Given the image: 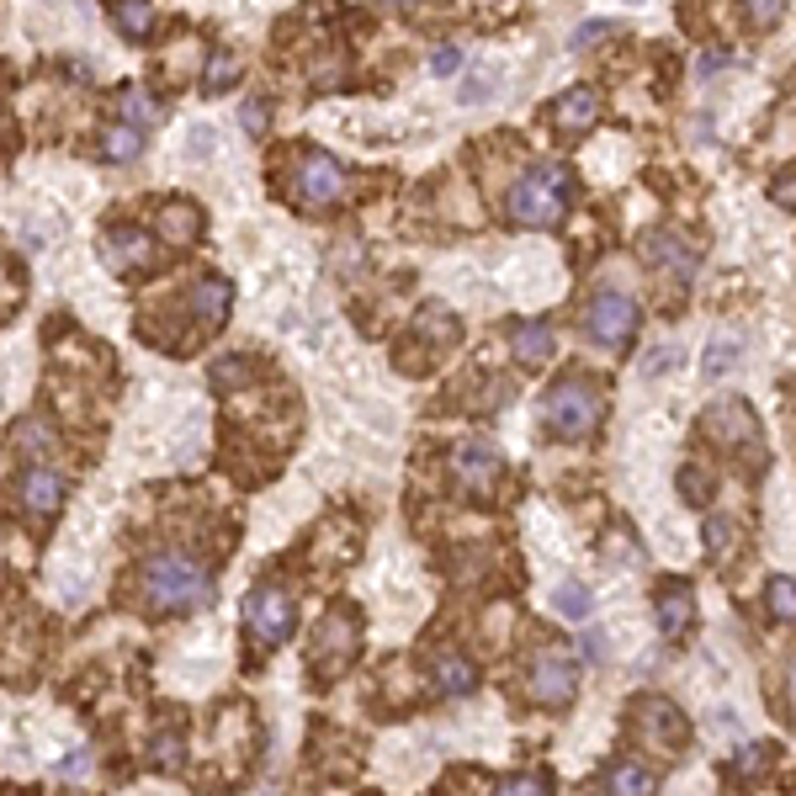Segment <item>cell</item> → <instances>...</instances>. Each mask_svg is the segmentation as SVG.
<instances>
[{
	"mask_svg": "<svg viewBox=\"0 0 796 796\" xmlns=\"http://www.w3.org/2000/svg\"><path fill=\"white\" fill-rule=\"evenodd\" d=\"M139 590H144V605L160 611V616H187V611H208L218 595L208 563H197L187 553H160L144 563L139 574Z\"/></svg>",
	"mask_w": 796,
	"mask_h": 796,
	"instance_id": "obj_1",
	"label": "cell"
},
{
	"mask_svg": "<svg viewBox=\"0 0 796 796\" xmlns=\"http://www.w3.org/2000/svg\"><path fill=\"white\" fill-rule=\"evenodd\" d=\"M605 420V387L595 377H563L553 383L547 404H542V425L557 435V441H584L595 435Z\"/></svg>",
	"mask_w": 796,
	"mask_h": 796,
	"instance_id": "obj_2",
	"label": "cell"
},
{
	"mask_svg": "<svg viewBox=\"0 0 796 796\" xmlns=\"http://www.w3.org/2000/svg\"><path fill=\"white\" fill-rule=\"evenodd\" d=\"M356 653H362V616H356L351 605H335V611L314 627V643H309V675H314L319 685H330V679H340L351 664H356Z\"/></svg>",
	"mask_w": 796,
	"mask_h": 796,
	"instance_id": "obj_3",
	"label": "cell"
},
{
	"mask_svg": "<svg viewBox=\"0 0 796 796\" xmlns=\"http://www.w3.org/2000/svg\"><path fill=\"white\" fill-rule=\"evenodd\" d=\"M568 213V170L536 165L510 187V218L526 229H553L557 218Z\"/></svg>",
	"mask_w": 796,
	"mask_h": 796,
	"instance_id": "obj_4",
	"label": "cell"
},
{
	"mask_svg": "<svg viewBox=\"0 0 796 796\" xmlns=\"http://www.w3.org/2000/svg\"><path fill=\"white\" fill-rule=\"evenodd\" d=\"M298 627V605H292L288 590H276V584H261V590H250V601H244V632H250V643L261 653L282 648Z\"/></svg>",
	"mask_w": 796,
	"mask_h": 796,
	"instance_id": "obj_5",
	"label": "cell"
},
{
	"mask_svg": "<svg viewBox=\"0 0 796 796\" xmlns=\"http://www.w3.org/2000/svg\"><path fill=\"white\" fill-rule=\"evenodd\" d=\"M457 314H446L441 303H431L425 314H414V330H410V340L399 345V366L404 372H431L452 345H457Z\"/></svg>",
	"mask_w": 796,
	"mask_h": 796,
	"instance_id": "obj_6",
	"label": "cell"
},
{
	"mask_svg": "<svg viewBox=\"0 0 796 796\" xmlns=\"http://www.w3.org/2000/svg\"><path fill=\"white\" fill-rule=\"evenodd\" d=\"M701 431L712 435L717 446H723L727 457H744V462H759V420L748 410L744 399H723V404H712L706 420H701Z\"/></svg>",
	"mask_w": 796,
	"mask_h": 796,
	"instance_id": "obj_7",
	"label": "cell"
},
{
	"mask_svg": "<svg viewBox=\"0 0 796 796\" xmlns=\"http://www.w3.org/2000/svg\"><path fill=\"white\" fill-rule=\"evenodd\" d=\"M632 733L648 748H658V754H685V744H691V723H685V712L669 696L637 701L632 706Z\"/></svg>",
	"mask_w": 796,
	"mask_h": 796,
	"instance_id": "obj_8",
	"label": "cell"
},
{
	"mask_svg": "<svg viewBox=\"0 0 796 796\" xmlns=\"http://www.w3.org/2000/svg\"><path fill=\"white\" fill-rule=\"evenodd\" d=\"M292 187L309 208H340L351 197V175L324 154V149H303L298 154V170H292Z\"/></svg>",
	"mask_w": 796,
	"mask_h": 796,
	"instance_id": "obj_9",
	"label": "cell"
},
{
	"mask_svg": "<svg viewBox=\"0 0 796 796\" xmlns=\"http://www.w3.org/2000/svg\"><path fill=\"white\" fill-rule=\"evenodd\" d=\"M584 335L595 340V345H611V351H622L632 335H637V303H632L627 292H595L590 303H584Z\"/></svg>",
	"mask_w": 796,
	"mask_h": 796,
	"instance_id": "obj_10",
	"label": "cell"
},
{
	"mask_svg": "<svg viewBox=\"0 0 796 796\" xmlns=\"http://www.w3.org/2000/svg\"><path fill=\"white\" fill-rule=\"evenodd\" d=\"M580 691V669H574V658L568 648H542L536 653V664H531V701L536 706H568Z\"/></svg>",
	"mask_w": 796,
	"mask_h": 796,
	"instance_id": "obj_11",
	"label": "cell"
},
{
	"mask_svg": "<svg viewBox=\"0 0 796 796\" xmlns=\"http://www.w3.org/2000/svg\"><path fill=\"white\" fill-rule=\"evenodd\" d=\"M452 478H457L467 494L488 500V494L500 488V478H505V457H500L488 441H457V446H452Z\"/></svg>",
	"mask_w": 796,
	"mask_h": 796,
	"instance_id": "obj_12",
	"label": "cell"
},
{
	"mask_svg": "<svg viewBox=\"0 0 796 796\" xmlns=\"http://www.w3.org/2000/svg\"><path fill=\"white\" fill-rule=\"evenodd\" d=\"M643 261H648L653 271H664V276H675V282H691L701 271V255L685 240H675L669 229H648V234H643Z\"/></svg>",
	"mask_w": 796,
	"mask_h": 796,
	"instance_id": "obj_13",
	"label": "cell"
},
{
	"mask_svg": "<svg viewBox=\"0 0 796 796\" xmlns=\"http://www.w3.org/2000/svg\"><path fill=\"white\" fill-rule=\"evenodd\" d=\"M101 261L118 265V271H149L154 240H149L144 229H107L101 234Z\"/></svg>",
	"mask_w": 796,
	"mask_h": 796,
	"instance_id": "obj_14",
	"label": "cell"
},
{
	"mask_svg": "<svg viewBox=\"0 0 796 796\" xmlns=\"http://www.w3.org/2000/svg\"><path fill=\"white\" fill-rule=\"evenodd\" d=\"M595 118H601V97L595 91H584V85H574V91H563L553 107V122L563 139H580V133H590L595 128Z\"/></svg>",
	"mask_w": 796,
	"mask_h": 796,
	"instance_id": "obj_15",
	"label": "cell"
},
{
	"mask_svg": "<svg viewBox=\"0 0 796 796\" xmlns=\"http://www.w3.org/2000/svg\"><path fill=\"white\" fill-rule=\"evenodd\" d=\"M229 303H234V288L223 276H197L192 282V314L202 324V335H213L218 324L229 319Z\"/></svg>",
	"mask_w": 796,
	"mask_h": 796,
	"instance_id": "obj_16",
	"label": "cell"
},
{
	"mask_svg": "<svg viewBox=\"0 0 796 796\" xmlns=\"http://www.w3.org/2000/svg\"><path fill=\"white\" fill-rule=\"evenodd\" d=\"M22 505L32 510V515L53 521L59 505H64V478H59L53 467H27L22 473Z\"/></svg>",
	"mask_w": 796,
	"mask_h": 796,
	"instance_id": "obj_17",
	"label": "cell"
},
{
	"mask_svg": "<svg viewBox=\"0 0 796 796\" xmlns=\"http://www.w3.org/2000/svg\"><path fill=\"white\" fill-rule=\"evenodd\" d=\"M431 685L441 696H467L473 685H478V664L467 658V653H435L431 658Z\"/></svg>",
	"mask_w": 796,
	"mask_h": 796,
	"instance_id": "obj_18",
	"label": "cell"
},
{
	"mask_svg": "<svg viewBox=\"0 0 796 796\" xmlns=\"http://www.w3.org/2000/svg\"><path fill=\"white\" fill-rule=\"evenodd\" d=\"M691 622H696L691 584H664V590H658V632H664V637H685Z\"/></svg>",
	"mask_w": 796,
	"mask_h": 796,
	"instance_id": "obj_19",
	"label": "cell"
},
{
	"mask_svg": "<svg viewBox=\"0 0 796 796\" xmlns=\"http://www.w3.org/2000/svg\"><path fill=\"white\" fill-rule=\"evenodd\" d=\"M553 330L547 324H531V319H521V324H510V351H515V362L521 366H542L553 362Z\"/></svg>",
	"mask_w": 796,
	"mask_h": 796,
	"instance_id": "obj_20",
	"label": "cell"
},
{
	"mask_svg": "<svg viewBox=\"0 0 796 796\" xmlns=\"http://www.w3.org/2000/svg\"><path fill=\"white\" fill-rule=\"evenodd\" d=\"M154 229H160V240L165 244H192L202 234V213H197L192 202H160V213H154Z\"/></svg>",
	"mask_w": 796,
	"mask_h": 796,
	"instance_id": "obj_21",
	"label": "cell"
},
{
	"mask_svg": "<svg viewBox=\"0 0 796 796\" xmlns=\"http://www.w3.org/2000/svg\"><path fill=\"white\" fill-rule=\"evenodd\" d=\"M605 792L611 796H658V780H653L648 765L622 759V765H611V775H605Z\"/></svg>",
	"mask_w": 796,
	"mask_h": 796,
	"instance_id": "obj_22",
	"label": "cell"
},
{
	"mask_svg": "<svg viewBox=\"0 0 796 796\" xmlns=\"http://www.w3.org/2000/svg\"><path fill=\"white\" fill-rule=\"evenodd\" d=\"M112 22H118L122 38L144 43L149 32H154V6L149 0H112Z\"/></svg>",
	"mask_w": 796,
	"mask_h": 796,
	"instance_id": "obj_23",
	"label": "cell"
},
{
	"mask_svg": "<svg viewBox=\"0 0 796 796\" xmlns=\"http://www.w3.org/2000/svg\"><path fill=\"white\" fill-rule=\"evenodd\" d=\"M101 154H107V160H118V165H128V160H139V154H144V133H139L133 122H112V128L101 133Z\"/></svg>",
	"mask_w": 796,
	"mask_h": 796,
	"instance_id": "obj_24",
	"label": "cell"
},
{
	"mask_svg": "<svg viewBox=\"0 0 796 796\" xmlns=\"http://www.w3.org/2000/svg\"><path fill=\"white\" fill-rule=\"evenodd\" d=\"M738 362H744V340L738 335H717L712 345H706V377H727V372H738Z\"/></svg>",
	"mask_w": 796,
	"mask_h": 796,
	"instance_id": "obj_25",
	"label": "cell"
},
{
	"mask_svg": "<svg viewBox=\"0 0 796 796\" xmlns=\"http://www.w3.org/2000/svg\"><path fill=\"white\" fill-rule=\"evenodd\" d=\"M240 70H244V64L229 49H213V53H208V70H202V91H208V97L229 91V85L240 80Z\"/></svg>",
	"mask_w": 796,
	"mask_h": 796,
	"instance_id": "obj_26",
	"label": "cell"
},
{
	"mask_svg": "<svg viewBox=\"0 0 796 796\" xmlns=\"http://www.w3.org/2000/svg\"><path fill=\"white\" fill-rule=\"evenodd\" d=\"M553 605H557V616H568V622H590V611H595V595H590L580 580H563V584L553 590Z\"/></svg>",
	"mask_w": 796,
	"mask_h": 796,
	"instance_id": "obj_27",
	"label": "cell"
},
{
	"mask_svg": "<svg viewBox=\"0 0 796 796\" xmlns=\"http://www.w3.org/2000/svg\"><path fill=\"white\" fill-rule=\"evenodd\" d=\"M706 547H712V557H717V563H733V557H738V547H744V531H738V521L717 515V521L706 526Z\"/></svg>",
	"mask_w": 796,
	"mask_h": 796,
	"instance_id": "obj_28",
	"label": "cell"
},
{
	"mask_svg": "<svg viewBox=\"0 0 796 796\" xmlns=\"http://www.w3.org/2000/svg\"><path fill=\"white\" fill-rule=\"evenodd\" d=\"M11 441H17V452L38 457V452H49V446H53V425H49V420H22V425L11 431Z\"/></svg>",
	"mask_w": 796,
	"mask_h": 796,
	"instance_id": "obj_29",
	"label": "cell"
},
{
	"mask_svg": "<svg viewBox=\"0 0 796 796\" xmlns=\"http://www.w3.org/2000/svg\"><path fill=\"white\" fill-rule=\"evenodd\" d=\"M765 605L775 622H796V580H770L765 584Z\"/></svg>",
	"mask_w": 796,
	"mask_h": 796,
	"instance_id": "obj_30",
	"label": "cell"
},
{
	"mask_svg": "<svg viewBox=\"0 0 796 796\" xmlns=\"http://www.w3.org/2000/svg\"><path fill=\"white\" fill-rule=\"evenodd\" d=\"M118 107H122V118L133 122V128H139V122H154V118H160V107H154V101H149V91H139V85H122Z\"/></svg>",
	"mask_w": 796,
	"mask_h": 796,
	"instance_id": "obj_31",
	"label": "cell"
},
{
	"mask_svg": "<svg viewBox=\"0 0 796 796\" xmlns=\"http://www.w3.org/2000/svg\"><path fill=\"white\" fill-rule=\"evenodd\" d=\"M744 11H748V22L754 27H780V17H786V0H744Z\"/></svg>",
	"mask_w": 796,
	"mask_h": 796,
	"instance_id": "obj_32",
	"label": "cell"
},
{
	"mask_svg": "<svg viewBox=\"0 0 796 796\" xmlns=\"http://www.w3.org/2000/svg\"><path fill=\"white\" fill-rule=\"evenodd\" d=\"M679 494H685V505H706V500H712V483H706L701 467H685V473H679Z\"/></svg>",
	"mask_w": 796,
	"mask_h": 796,
	"instance_id": "obj_33",
	"label": "cell"
},
{
	"mask_svg": "<svg viewBox=\"0 0 796 796\" xmlns=\"http://www.w3.org/2000/svg\"><path fill=\"white\" fill-rule=\"evenodd\" d=\"M494 796H553V786H547V775H515Z\"/></svg>",
	"mask_w": 796,
	"mask_h": 796,
	"instance_id": "obj_34",
	"label": "cell"
},
{
	"mask_svg": "<svg viewBox=\"0 0 796 796\" xmlns=\"http://www.w3.org/2000/svg\"><path fill=\"white\" fill-rule=\"evenodd\" d=\"M675 362H679V345H653L648 362H643V372H648V377H658V372H675Z\"/></svg>",
	"mask_w": 796,
	"mask_h": 796,
	"instance_id": "obj_35",
	"label": "cell"
},
{
	"mask_svg": "<svg viewBox=\"0 0 796 796\" xmlns=\"http://www.w3.org/2000/svg\"><path fill=\"white\" fill-rule=\"evenodd\" d=\"M154 765H165V770H175V765H181V738H175V733L154 738Z\"/></svg>",
	"mask_w": 796,
	"mask_h": 796,
	"instance_id": "obj_36",
	"label": "cell"
},
{
	"mask_svg": "<svg viewBox=\"0 0 796 796\" xmlns=\"http://www.w3.org/2000/svg\"><path fill=\"white\" fill-rule=\"evenodd\" d=\"M462 70V49H435L431 53V74H457Z\"/></svg>",
	"mask_w": 796,
	"mask_h": 796,
	"instance_id": "obj_37",
	"label": "cell"
},
{
	"mask_svg": "<svg viewBox=\"0 0 796 796\" xmlns=\"http://www.w3.org/2000/svg\"><path fill=\"white\" fill-rule=\"evenodd\" d=\"M775 202H780V208H796V170H780V175H775Z\"/></svg>",
	"mask_w": 796,
	"mask_h": 796,
	"instance_id": "obj_38",
	"label": "cell"
},
{
	"mask_svg": "<svg viewBox=\"0 0 796 796\" xmlns=\"http://www.w3.org/2000/svg\"><path fill=\"white\" fill-rule=\"evenodd\" d=\"M770 765V748H744L738 754V775H754V770H765Z\"/></svg>",
	"mask_w": 796,
	"mask_h": 796,
	"instance_id": "obj_39",
	"label": "cell"
},
{
	"mask_svg": "<svg viewBox=\"0 0 796 796\" xmlns=\"http://www.w3.org/2000/svg\"><path fill=\"white\" fill-rule=\"evenodd\" d=\"M605 32H611V27H605V22H590V27H580V32H574V49H590V43H601Z\"/></svg>",
	"mask_w": 796,
	"mask_h": 796,
	"instance_id": "obj_40",
	"label": "cell"
},
{
	"mask_svg": "<svg viewBox=\"0 0 796 796\" xmlns=\"http://www.w3.org/2000/svg\"><path fill=\"white\" fill-rule=\"evenodd\" d=\"M244 128H250V133L265 128V101H250V107H244Z\"/></svg>",
	"mask_w": 796,
	"mask_h": 796,
	"instance_id": "obj_41",
	"label": "cell"
},
{
	"mask_svg": "<svg viewBox=\"0 0 796 796\" xmlns=\"http://www.w3.org/2000/svg\"><path fill=\"white\" fill-rule=\"evenodd\" d=\"M727 64V53H706V59H701V74H717Z\"/></svg>",
	"mask_w": 796,
	"mask_h": 796,
	"instance_id": "obj_42",
	"label": "cell"
},
{
	"mask_svg": "<svg viewBox=\"0 0 796 796\" xmlns=\"http://www.w3.org/2000/svg\"><path fill=\"white\" fill-rule=\"evenodd\" d=\"M786 685H792V717H796V664H792V679H786Z\"/></svg>",
	"mask_w": 796,
	"mask_h": 796,
	"instance_id": "obj_43",
	"label": "cell"
},
{
	"mask_svg": "<svg viewBox=\"0 0 796 796\" xmlns=\"http://www.w3.org/2000/svg\"><path fill=\"white\" fill-rule=\"evenodd\" d=\"M383 6H414V0H383Z\"/></svg>",
	"mask_w": 796,
	"mask_h": 796,
	"instance_id": "obj_44",
	"label": "cell"
},
{
	"mask_svg": "<svg viewBox=\"0 0 796 796\" xmlns=\"http://www.w3.org/2000/svg\"><path fill=\"white\" fill-rule=\"evenodd\" d=\"M0 271H6V261H0Z\"/></svg>",
	"mask_w": 796,
	"mask_h": 796,
	"instance_id": "obj_45",
	"label": "cell"
},
{
	"mask_svg": "<svg viewBox=\"0 0 796 796\" xmlns=\"http://www.w3.org/2000/svg\"><path fill=\"white\" fill-rule=\"evenodd\" d=\"M632 6H637V0H632Z\"/></svg>",
	"mask_w": 796,
	"mask_h": 796,
	"instance_id": "obj_46",
	"label": "cell"
}]
</instances>
